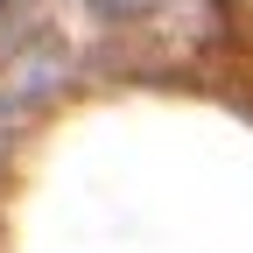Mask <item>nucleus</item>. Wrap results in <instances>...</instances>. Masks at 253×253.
<instances>
[{"instance_id": "obj_1", "label": "nucleus", "mask_w": 253, "mask_h": 253, "mask_svg": "<svg viewBox=\"0 0 253 253\" xmlns=\"http://www.w3.org/2000/svg\"><path fill=\"white\" fill-rule=\"evenodd\" d=\"M84 7L99 14V21H141V14L162 7V0H84Z\"/></svg>"}]
</instances>
